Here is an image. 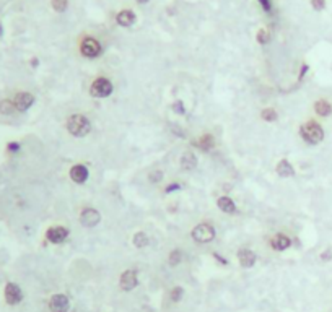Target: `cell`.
<instances>
[{"instance_id": "10", "label": "cell", "mask_w": 332, "mask_h": 312, "mask_svg": "<svg viewBox=\"0 0 332 312\" xmlns=\"http://www.w3.org/2000/svg\"><path fill=\"white\" fill-rule=\"evenodd\" d=\"M137 283H139V280H137V272L135 270H126L124 273H122L121 277V288L124 291H130L134 289Z\"/></svg>"}, {"instance_id": "6", "label": "cell", "mask_w": 332, "mask_h": 312, "mask_svg": "<svg viewBox=\"0 0 332 312\" xmlns=\"http://www.w3.org/2000/svg\"><path fill=\"white\" fill-rule=\"evenodd\" d=\"M101 221V215L96 212L95 208H85L83 212L80 213V223L83 224L85 228H93Z\"/></svg>"}, {"instance_id": "19", "label": "cell", "mask_w": 332, "mask_h": 312, "mask_svg": "<svg viewBox=\"0 0 332 312\" xmlns=\"http://www.w3.org/2000/svg\"><path fill=\"white\" fill-rule=\"evenodd\" d=\"M277 174L282 177H292L295 174V171H293V166L290 165V161H287V160L280 161L277 165Z\"/></svg>"}, {"instance_id": "8", "label": "cell", "mask_w": 332, "mask_h": 312, "mask_svg": "<svg viewBox=\"0 0 332 312\" xmlns=\"http://www.w3.org/2000/svg\"><path fill=\"white\" fill-rule=\"evenodd\" d=\"M22 299H23V293H22V289H20L18 285L8 283L7 286H5V301H7L10 306L18 304Z\"/></svg>"}, {"instance_id": "14", "label": "cell", "mask_w": 332, "mask_h": 312, "mask_svg": "<svg viewBox=\"0 0 332 312\" xmlns=\"http://www.w3.org/2000/svg\"><path fill=\"white\" fill-rule=\"evenodd\" d=\"M270 245H272L275 250H285L292 245V241H290V238L285 236V234H275V236L270 239Z\"/></svg>"}, {"instance_id": "29", "label": "cell", "mask_w": 332, "mask_h": 312, "mask_svg": "<svg viewBox=\"0 0 332 312\" xmlns=\"http://www.w3.org/2000/svg\"><path fill=\"white\" fill-rule=\"evenodd\" d=\"M148 177H150V182H160L163 179V172L161 171H155V172H152Z\"/></svg>"}, {"instance_id": "9", "label": "cell", "mask_w": 332, "mask_h": 312, "mask_svg": "<svg viewBox=\"0 0 332 312\" xmlns=\"http://www.w3.org/2000/svg\"><path fill=\"white\" fill-rule=\"evenodd\" d=\"M48 241H51L52 244H60L64 242L69 236V229L64 226H52L48 229Z\"/></svg>"}, {"instance_id": "23", "label": "cell", "mask_w": 332, "mask_h": 312, "mask_svg": "<svg viewBox=\"0 0 332 312\" xmlns=\"http://www.w3.org/2000/svg\"><path fill=\"white\" fill-rule=\"evenodd\" d=\"M182 260V254L181 250H173V252L170 254V257H168V264L171 265V267H176V265H179Z\"/></svg>"}, {"instance_id": "5", "label": "cell", "mask_w": 332, "mask_h": 312, "mask_svg": "<svg viewBox=\"0 0 332 312\" xmlns=\"http://www.w3.org/2000/svg\"><path fill=\"white\" fill-rule=\"evenodd\" d=\"M80 52L85 55V57H98L101 54V46L95 38H85L80 44Z\"/></svg>"}, {"instance_id": "26", "label": "cell", "mask_w": 332, "mask_h": 312, "mask_svg": "<svg viewBox=\"0 0 332 312\" xmlns=\"http://www.w3.org/2000/svg\"><path fill=\"white\" fill-rule=\"evenodd\" d=\"M52 7L55 12H64L67 8V0H52Z\"/></svg>"}, {"instance_id": "30", "label": "cell", "mask_w": 332, "mask_h": 312, "mask_svg": "<svg viewBox=\"0 0 332 312\" xmlns=\"http://www.w3.org/2000/svg\"><path fill=\"white\" fill-rule=\"evenodd\" d=\"M311 5H313L316 10H323L326 2H324V0H311Z\"/></svg>"}, {"instance_id": "2", "label": "cell", "mask_w": 332, "mask_h": 312, "mask_svg": "<svg viewBox=\"0 0 332 312\" xmlns=\"http://www.w3.org/2000/svg\"><path fill=\"white\" fill-rule=\"evenodd\" d=\"M300 134L303 137V140L306 143H311V145H318L324 139V130L316 122H306V124H303L300 129Z\"/></svg>"}, {"instance_id": "32", "label": "cell", "mask_w": 332, "mask_h": 312, "mask_svg": "<svg viewBox=\"0 0 332 312\" xmlns=\"http://www.w3.org/2000/svg\"><path fill=\"white\" fill-rule=\"evenodd\" d=\"M260 5H262V8L265 10V12H269L270 10V0H259Z\"/></svg>"}, {"instance_id": "15", "label": "cell", "mask_w": 332, "mask_h": 312, "mask_svg": "<svg viewBox=\"0 0 332 312\" xmlns=\"http://www.w3.org/2000/svg\"><path fill=\"white\" fill-rule=\"evenodd\" d=\"M117 23L121 26H132L135 23V15L132 10H122V12L117 13Z\"/></svg>"}, {"instance_id": "33", "label": "cell", "mask_w": 332, "mask_h": 312, "mask_svg": "<svg viewBox=\"0 0 332 312\" xmlns=\"http://www.w3.org/2000/svg\"><path fill=\"white\" fill-rule=\"evenodd\" d=\"M175 189H179V186H178V184H171V186L166 187V192H171V191H175Z\"/></svg>"}, {"instance_id": "4", "label": "cell", "mask_w": 332, "mask_h": 312, "mask_svg": "<svg viewBox=\"0 0 332 312\" xmlns=\"http://www.w3.org/2000/svg\"><path fill=\"white\" fill-rule=\"evenodd\" d=\"M90 91L96 98H106V96H109L112 93V83L108 78L100 76V78H96L93 83H91Z\"/></svg>"}, {"instance_id": "12", "label": "cell", "mask_w": 332, "mask_h": 312, "mask_svg": "<svg viewBox=\"0 0 332 312\" xmlns=\"http://www.w3.org/2000/svg\"><path fill=\"white\" fill-rule=\"evenodd\" d=\"M256 254L253 252L251 249H241L238 252V260L241 264L243 268H251L254 264H256Z\"/></svg>"}, {"instance_id": "20", "label": "cell", "mask_w": 332, "mask_h": 312, "mask_svg": "<svg viewBox=\"0 0 332 312\" xmlns=\"http://www.w3.org/2000/svg\"><path fill=\"white\" fill-rule=\"evenodd\" d=\"M314 111L318 112L319 116L328 117V116H331V112H332V106L326 99H319L318 103L314 104Z\"/></svg>"}, {"instance_id": "25", "label": "cell", "mask_w": 332, "mask_h": 312, "mask_svg": "<svg viewBox=\"0 0 332 312\" xmlns=\"http://www.w3.org/2000/svg\"><path fill=\"white\" fill-rule=\"evenodd\" d=\"M182 294H184V289L179 288V286H176V288H173V289H171L170 298H171V301H175V303H178V301H181Z\"/></svg>"}, {"instance_id": "31", "label": "cell", "mask_w": 332, "mask_h": 312, "mask_svg": "<svg viewBox=\"0 0 332 312\" xmlns=\"http://www.w3.org/2000/svg\"><path fill=\"white\" fill-rule=\"evenodd\" d=\"M18 150H20V145H18V143H15V142H13V143H10V145H8V151L17 153Z\"/></svg>"}, {"instance_id": "17", "label": "cell", "mask_w": 332, "mask_h": 312, "mask_svg": "<svg viewBox=\"0 0 332 312\" xmlns=\"http://www.w3.org/2000/svg\"><path fill=\"white\" fill-rule=\"evenodd\" d=\"M181 166L184 168V169H194V168L197 166V158H196V155L194 153H191V151H186L184 155L181 156Z\"/></svg>"}, {"instance_id": "27", "label": "cell", "mask_w": 332, "mask_h": 312, "mask_svg": "<svg viewBox=\"0 0 332 312\" xmlns=\"http://www.w3.org/2000/svg\"><path fill=\"white\" fill-rule=\"evenodd\" d=\"M173 111L176 112V114H184L186 112V109H184V104H182V101L181 99H176L175 103H173Z\"/></svg>"}, {"instance_id": "21", "label": "cell", "mask_w": 332, "mask_h": 312, "mask_svg": "<svg viewBox=\"0 0 332 312\" xmlns=\"http://www.w3.org/2000/svg\"><path fill=\"white\" fill-rule=\"evenodd\" d=\"M134 245L135 247H139V249H142V247H147L148 245V236L145 233H137L135 236H134Z\"/></svg>"}, {"instance_id": "16", "label": "cell", "mask_w": 332, "mask_h": 312, "mask_svg": "<svg viewBox=\"0 0 332 312\" xmlns=\"http://www.w3.org/2000/svg\"><path fill=\"white\" fill-rule=\"evenodd\" d=\"M196 146L201 148L202 151H208V150H212V148L215 146V139H213L210 134H205V135H202L201 139L196 142Z\"/></svg>"}, {"instance_id": "18", "label": "cell", "mask_w": 332, "mask_h": 312, "mask_svg": "<svg viewBox=\"0 0 332 312\" xmlns=\"http://www.w3.org/2000/svg\"><path fill=\"white\" fill-rule=\"evenodd\" d=\"M217 205L225 213H234V210H236V205H234V202L230 197H220L217 200Z\"/></svg>"}, {"instance_id": "1", "label": "cell", "mask_w": 332, "mask_h": 312, "mask_svg": "<svg viewBox=\"0 0 332 312\" xmlns=\"http://www.w3.org/2000/svg\"><path fill=\"white\" fill-rule=\"evenodd\" d=\"M67 130L74 137H85L90 134L91 124L85 116L81 114H74L67 119Z\"/></svg>"}, {"instance_id": "24", "label": "cell", "mask_w": 332, "mask_h": 312, "mask_svg": "<svg viewBox=\"0 0 332 312\" xmlns=\"http://www.w3.org/2000/svg\"><path fill=\"white\" fill-rule=\"evenodd\" d=\"M260 117H262L264 120H267V122H272V120L277 119V112H275V109H270V107H267V109L262 111Z\"/></svg>"}, {"instance_id": "35", "label": "cell", "mask_w": 332, "mask_h": 312, "mask_svg": "<svg viewBox=\"0 0 332 312\" xmlns=\"http://www.w3.org/2000/svg\"><path fill=\"white\" fill-rule=\"evenodd\" d=\"M0 34H2V28H0Z\"/></svg>"}, {"instance_id": "22", "label": "cell", "mask_w": 332, "mask_h": 312, "mask_svg": "<svg viewBox=\"0 0 332 312\" xmlns=\"http://www.w3.org/2000/svg\"><path fill=\"white\" fill-rule=\"evenodd\" d=\"M15 109H17V107H15L13 101H10V99L0 101V112H2V114H12Z\"/></svg>"}, {"instance_id": "28", "label": "cell", "mask_w": 332, "mask_h": 312, "mask_svg": "<svg viewBox=\"0 0 332 312\" xmlns=\"http://www.w3.org/2000/svg\"><path fill=\"white\" fill-rule=\"evenodd\" d=\"M269 33L265 31V29H259V33H257V41L260 44H267L269 43Z\"/></svg>"}, {"instance_id": "13", "label": "cell", "mask_w": 332, "mask_h": 312, "mask_svg": "<svg viewBox=\"0 0 332 312\" xmlns=\"http://www.w3.org/2000/svg\"><path fill=\"white\" fill-rule=\"evenodd\" d=\"M70 179L77 184H83L88 179V168L83 165H75L70 169Z\"/></svg>"}, {"instance_id": "34", "label": "cell", "mask_w": 332, "mask_h": 312, "mask_svg": "<svg viewBox=\"0 0 332 312\" xmlns=\"http://www.w3.org/2000/svg\"><path fill=\"white\" fill-rule=\"evenodd\" d=\"M137 2H139V3H147L148 0H137Z\"/></svg>"}, {"instance_id": "3", "label": "cell", "mask_w": 332, "mask_h": 312, "mask_svg": "<svg viewBox=\"0 0 332 312\" xmlns=\"http://www.w3.org/2000/svg\"><path fill=\"white\" fill-rule=\"evenodd\" d=\"M213 238H215V229H213L212 224L202 223V224H197V226L192 229V239L201 244L210 242Z\"/></svg>"}, {"instance_id": "11", "label": "cell", "mask_w": 332, "mask_h": 312, "mask_svg": "<svg viewBox=\"0 0 332 312\" xmlns=\"http://www.w3.org/2000/svg\"><path fill=\"white\" fill-rule=\"evenodd\" d=\"M33 103H34V96L29 93H18L13 99V104L17 107V111H26L33 106Z\"/></svg>"}, {"instance_id": "7", "label": "cell", "mask_w": 332, "mask_h": 312, "mask_svg": "<svg viewBox=\"0 0 332 312\" xmlns=\"http://www.w3.org/2000/svg\"><path fill=\"white\" fill-rule=\"evenodd\" d=\"M69 308H70V303L65 294H54L49 301L51 312H67Z\"/></svg>"}]
</instances>
